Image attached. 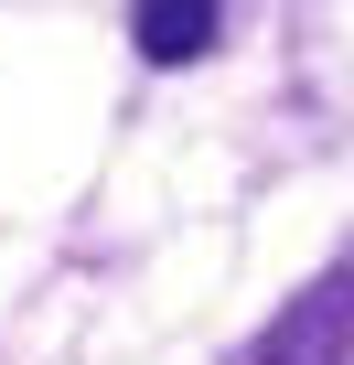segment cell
<instances>
[{
	"instance_id": "1",
	"label": "cell",
	"mask_w": 354,
	"mask_h": 365,
	"mask_svg": "<svg viewBox=\"0 0 354 365\" xmlns=\"http://www.w3.org/2000/svg\"><path fill=\"white\" fill-rule=\"evenodd\" d=\"M236 365H354V269H322L311 290H290Z\"/></svg>"
},
{
	"instance_id": "2",
	"label": "cell",
	"mask_w": 354,
	"mask_h": 365,
	"mask_svg": "<svg viewBox=\"0 0 354 365\" xmlns=\"http://www.w3.org/2000/svg\"><path fill=\"white\" fill-rule=\"evenodd\" d=\"M215 33H226L215 0H140V11H129V43L150 65H194V54H215Z\"/></svg>"
}]
</instances>
